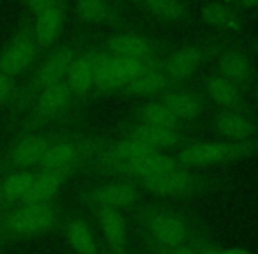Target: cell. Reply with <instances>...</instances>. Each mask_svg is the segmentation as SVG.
Instances as JSON below:
<instances>
[{"instance_id":"6da1fadb","label":"cell","mask_w":258,"mask_h":254,"mask_svg":"<svg viewBox=\"0 0 258 254\" xmlns=\"http://www.w3.org/2000/svg\"><path fill=\"white\" fill-rule=\"evenodd\" d=\"M62 226L55 203H20L0 210V245L41 236Z\"/></svg>"},{"instance_id":"7a4b0ae2","label":"cell","mask_w":258,"mask_h":254,"mask_svg":"<svg viewBox=\"0 0 258 254\" xmlns=\"http://www.w3.org/2000/svg\"><path fill=\"white\" fill-rule=\"evenodd\" d=\"M82 50L83 46L80 44L78 39L64 41V43H58L57 46L51 48L46 53V57L39 62L34 74L20 85L18 97H16L15 104L9 108L11 110L9 118L16 120L41 90H44L50 85H55L58 81H64L69 67H71V64L75 62V58L78 57V53Z\"/></svg>"},{"instance_id":"3957f363","label":"cell","mask_w":258,"mask_h":254,"mask_svg":"<svg viewBox=\"0 0 258 254\" xmlns=\"http://www.w3.org/2000/svg\"><path fill=\"white\" fill-rule=\"evenodd\" d=\"M76 103L78 101L71 94L66 81H58L55 85L46 87L30 101L23 113L16 118L15 125H11L15 127V136L32 133V131H41L46 125L62 120L64 117H68Z\"/></svg>"},{"instance_id":"277c9868","label":"cell","mask_w":258,"mask_h":254,"mask_svg":"<svg viewBox=\"0 0 258 254\" xmlns=\"http://www.w3.org/2000/svg\"><path fill=\"white\" fill-rule=\"evenodd\" d=\"M258 154V138L253 141H197L180 148L175 159L184 168H209Z\"/></svg>"},{"instance_id":"5b68a950","label":"cell","mask_w":258,"mask_h":254,"mask_svg":"<svg viewBox=\"0 0 258 254\" xmlns=\"http://www.w3.org/2000/svg\"><path fill=\"white\" fill-rule=\"evenodd\" d=\"M43 55L44 53L34 37L32 23L27 18L18 27L11 41L0 51V72L22 79L25 74H29Z\"/></svg>"},{"instance_id":"8992f818","label":"cell","mask_w":258,"mask_h":254,"mask_svg":"<svg viewBox=\"0 0 258 254\" xmlns=\"http://www.w3.org/2000/svg\"><path fill=\"white\" fill-rule=\"evenodd\" d=\"M53 134L46 131H32V133L18 134L8 148L0 155V173L20 172V170L39 168L44 154L55 141Z\"/></svg>"},{"instance_id":"52a82bcc","label":"cell","mask_w":258,"mask_h":254,"mask_svg":"<svg viewBox=\"0 0 258 254\" xmlns=\"http://www.w3.org/2000/svg\"><path fill=\"white\" fill-rule=\"evenodd\" d=\"M142 228L145 229L151 240H154L159 249L184 245L189 238V224L175 210L163 207L144 208L138 215Z\"/></svg>"},{"instance_id":"ba28073f","label":"cell","mask_w":258,"mask_h":254,"mask_svg":"<svg viewBox=\"0 0 258 254\" xmlns=\"http://www.w3.org/2000/svg\"><path fill=\"white\" fill-rule=\"evenodd\" d=\"M104 51L113 57L133 58L140 62H161L165 58V44L135 29L118 30L104 43Z\"/></svg>"},{"instance_id":"9c48e42d","label":"cell","mask_w":258,"mask_h":254,"mask_svg":"<svg viewBox=\"0 0 258 254\" xmlns=\"http://www.w3.org/2000/svg\"><path fill=\"white\" fill-rule=\"evenodd\" d=\"M254 50L251 44H214L216 72L239 85L240 89L253 85L254 81Z\"/></svg>"},{"instance_id":"30bf717a","label":"cell","mask_w":258,"mask_h":254,"mask_svg":"<svg viewBox=\"0 0 258 254\" xmlns=\"http://www.w3.org/2000/svg\"><path fill=\"white\" fill-rule=\"evenodd\" d=\"M212 51L214 44L209 43H187L170 51L163 58V69L170 85H180L193 78L202 65L212 57Z\"/></svg>"},{"instance_id":"8fae6325","label":"cell","mask_w":258,"mask_h":254,"mask_svg":"<svg viewBox=\"0 0 258 254\" xmlns=\"http://www.w3.org/2000/svg\"><path fill=\"white\" fill-rule=\"evenodd\" d=\"M140 200V189L131 180H110L89 189L83 194V201L94 210L111 208V210H129Z\"/></svg>"},{"instance_id":"7c38bea8","label":"cell","mask_w":258,"mask_h":254,"mask_svg":"<svg viewBox=\"0 0 258 254\" xmlns=\"http://www.w3.org/2000/svg\"><path fill=\"white\" fill-rule=\"evenodd\" d=\"M96 150V143L80 138H55L44 154L39 170H76L82 159L89 157Z\"/></svg>"},{"instance_id":"4fadbf2b","label":"cell","mask_w":258,"mask_h":254,"mask_svg":"<svg viewBox=\"0 0 258 254\" xmlns=\"http://www.w3.org/2000/svg\"><path fill=\"white\" fill-rule=\"evenodd\" d=\"M73 15L76 22L83 25L115 27V29H133L131 22L122 15L115 0H73Z\"/></svg>"},{"instance_id":"5bb4252c","label":"cell","mask_w":258,"mask_h":254,"mask_svg":"<svg viewBox=\"0 0 258 254\" xmlns=\"http://www.w3.org/2000/svg\"><path fill=\"white\" fill-rule=\"evenodd\" d=\"M142 184H144V187L149 193L156 194V196L182 198L198 193L204 187V179H200L193 172H189V168L180 166V168L172 170L168 173L144 180Z\"/></svg>"},{"instance_id":"9a60e30c","label":"cell","mask_w":258,"mask_h":254,"mask_svg":"<svg viewBox=\"0 0 258 254\" xmlns=\"http://www.w3.org/2000/svg\"><path fill=\"white\" fill-rule=\"evenodd\" d=\"M69 2L71 0H57L53 6L41 11L39 15L29 18L30 23H32L34 37H36L43 53H48L60 41L66 27V18H68Z\"/></svg>"},{"instance_id":"2e32d148","label":"cell","mask_w":258,"mask_h":254,"mask_svg":"<svg viewBox=\"0 0 258 254\" xmlns=\"http://www.w3.org/2000/svg\"><path fill=\"white\" fill-rule=\"evenodd\" d=\"M200 20L211 29L223 34H240L246 27L244 13L230 0H205L200 6Z\"/></svg>"},{"instance_id":"e0dca14e","label":"cell","mask_w":258,"mask_h":254,"mask_svg":"<svg viewBox=\"0 0 258 254\" xmlns=\"http://www.w3.org/2000/svg\"><path fill=\"white\" fill-rule=\"evenodd\" d=\"M99 50L96 48H83L75 58V62L69 67L66 74V85L69 87L71 94L76 97V101L87 97L94 90V81H96V67Z\"/></svg>"},{"instance_id":"ac0fdd59","label":"cell","mask_w":258,"mask_h":254,"mask_svg":"<svg viewBox=\"0 0 258 254\" xmlns=\"http://www.w3.org/2000/svg\"><path fill=\"white\" fill-rule=\"evenodd\" d=\"M214 127L226 141L256 140L258 125L244 110H221L214 117Z\"/></svg>"},{"instance_id":"d6986e66","label":"cell","mask_w":258,"mask_h":254,"mask_svg":"<svg viewBox=\"0 0 258 254\" xmlns=\"http://www.w3.org/2000/svg\"><path fill=\"white\" fill-rule=\"evenodd\" d=\"M75 173L73 168L68 170H37L30 191L22 203H53L60 194L62 187Z\"/></svg>"},{"instance_id":"ffe728a7","label":"cell","mask_w":258,"mask_h":254,"mask_svg":"<svg viewBox=\"0 0 258 254\" xmlns=\"http://www.w3.org/2000/svg\"><path fill=\"white\" fill-rule=\"evenodd\" d=\"M159 99L166 104V108H168L182 124L184 122L198 120L205 111L204 96L191 89L175 87V89H170V90H166L165 94H161Z\"/></svg>"},{"instance_id":"44dd1931","label":"cell","mask_w":258,"mask_h":254,"mask_svg":"<svg viewBox=\"0 0 258 254\" xmlns=\"http://www.w3.org/2000/svg\"><path fill=\"white\" fill-rule=\"evenodd\" d=\"M204 94L207 101L221 110H244L242 89L218 72H212L205 78Z\"/></svg>"},{"instance_id":"7402d4cb","label":"cell","mask_w":258,"mask_h":254,"mask_svg":"<svg viewBox=\"0 0 258 254\" xmlns=\"http://www.w3.org/2000/svg\"><path fill=\"white\" fill-rule=\"evenodd\" d=\"M125 138H131V140L159 152L175 148L182 141L180 131L166 129V127H154V125L140 124V122H137V124L129 127L127 133H125Z\"/></svg>"},{"instance_id":"603a6c76","label":"cell","mask_w":258,"mask_h":254,"mask_svg":"<svg viewBox=\"0 0 258 254\" xmlns=\"http://www.w3.org/2000/svg\"><path fill=\"white\" fill-rule=\"evenodd\" d=\"M96 219L101 235H103L106 245L110 247V250L122 252L127 245L129 238L127 221H125L124 214L120 210H111V208H97Z\"/></svg>"},{"instance_id":"cb8c5ba5","label":"cell","mask_w":258,"mask_h":254,"mask_svg":"<svg viewBox=\"0 0 258 254\" xmlns=\"http://www.w3.org/2000/svg\"><path fill=\"white\" fill-rule=\"evenodd\" d=\"M170 87V81L165 74L161 62H152L145 67V71L135 79L133 83H129L124 89L125 94L133 97H144V99H156L161 94H165Z\"/></svg>"},{"instance_id":"d4e9b609","label":"cell","mask_w":258,"mask_h":254,"mask_svg":"<svg viewBox=\"0 0 258 254\" xmlns=\"http://www.w3.org/2000/svg\"><path fill=\"white\" fill-rule=\"evenodd\" d=\"M36 172L34 170H20L2 175L0 186V210L20 205L30 191Z\"/></svg>"},{"instance_id":"484cf974","label":"cell","mask_w":258,"mask_h":254,"mask_svg":"<svg viewBox=\"0 0 258 254\" xmlns=\"http://www.w3.org/2000/svg\"><path fill=\"white\" fill-rule=\"evenodd\" d=\"M62 226H64L66 240L76 254H103L89 222L83 221L82 217L68 219Z\"/></svg>"},{"instance_id":"4316f807","label":"cell","mask_w":258,"mask_h":254,"mask_svg":"<svg viewBox=\"0 0 258 254\" xmlns=\"http://www.w3.org/2000/svg\"><path fill=\"white\" fill-rule=\"evenodd\" d=\"M140 6L152 18L172 25L191 20V9L186 0H140Z\"/></svg>"},{"instance_id":"83f0119b","label":"cell","mask_w":258,"mask_h":254,"mask_svg":"<svg viewBox=\"0 0 258 254\" xmlns=\"http://www.w3.org/2000/svg\"><path fill=\"white\" fill-rule=\"evenodd\" d=\"M137 122L147 125H154V127H166V129H182V122L166 108L159 97L156 99H149L144 104L137 108Z\"/></svg>"},{"instance_id":"f1b7e54d","label":"cell","mask_w":258,"mask_h":254,"mask_svg":"<svg viewBox=\"0 0 258 254\" xmlns=\"http://www.w3.org/2000/svg\"><path fill=\"white\" fill-rule=\"evenodd\" d=\"M94 90L99 92H118L122 90L120 83L117 81L113 71H111L110 58H108L106 51H99L97 57V67H96V81H94Z\"/></svg>"},{"instance_id":"f546056e","label":"cell","mask_w":258,"mask_h":254,"mask_svg":"<svg viewBox=\"0 0 258 254\" xmlns=\"http://www.w3.org/2000/svg\"><path fill=\"white\" fill-rule=\"evenodd\" d=\"M20 92V79L0 72V110L11 108Z\"/></svg>"},{"instance_id":"4dcf8cb0","label":"cell","mask_w":258,"mask_h":254,"mask_svg":"<svg viewBox=\"0 0 258 254\" xmlns=\"http://www.w3.org/2000/svg\"><path fill=\"white\" fill-rule=\"evenodd\" d=\"M57 0H23L25 9L29 13V18H34L36 15H39L41 11H44L46 8L53 6Z\"/></svg>"},{"instance_id":"1f68e13d","label":"cell","mask_w":258,"mask_h":254,"mask_svg":"<svg viewBox=\"0 0 258 254\" xmlns=\"http://www.w3.org/2000/svg\"><path fill=\"white\" fill-rule=\"evenodd\" d=\"M230 2H232L239 11H242L244 15L258 9V0H230Z\"/></svg>"},{"instance_id":"d6a6232c","label":"cell","mask_w":258,"mask_h":254,"mask_svg":"<svg viewBox=\"0 0 258 254\" xmlns=\"http://www.w3.org/2000/svg\"><path fill=\"white\" fill-rule=\"evenodd\" d=\"M161 254H198V250H195L189 245H177V247H170V249H159Z\"/></svg>"},{"instance_id":"836d02e7","label":"cell","mask_w":258,"mask_h":254,"mask_svg":"<svg viewBox=\"0 0 258 254\" xmlns=\"http://www.w3.org/2000/svg\"><path fill=\"white\" fill-rule=\"evenodd\" d=\"M198 254H225V249H219L216 245H202L198 249Z\"/></svg>"},{"instance_id":"e575fe53","label":"cell","mask_w":258,"mask_h":254,"mask_svg":"<svg viewBox=\"0 0 258 254\" xmlns=\"http://www.w3.org/2000/svg\"><path fill=\"white\" fill-rule=\"evenodd\" d=\"M225 254H251L246 249H239V247H233V249H225Z\"/></svg>"},{"instance_id":"d590c367","label":"cell","mask_w":258,"mask_h":254,"mask_svg":"<svg viewBox=\"0 0 258 254\" xmlns=\"http://www.w3.org/2000/svg\"><path fill=\"white\" fill-rule=\"evenodd\" d=\"M127 4H135V6H140V0H124Z\"/></svg>"},{"instance_id":"8d00e7d4","label":"cell","mask_w":258,"mask_h":254,"mask_svg":"<svg viewBox=\"0 0 258 254\" xmlns=\"http://www.w3.org/2000/svg\"><path fill=\"white\" fill-rule=\"evenodd\" d=\"M254 99H256V104H258V85H256V89H254Z\"/></svg>"},{"instance_id":"74e56055","label":"cell","mask_w":258,"mask_h":254,"mask_svg":"<svg viewBox=\"0 0 258 254\" xmlns=\"http://www.w3.org/2000/svg\"><path fill=\"white\" fill-rule=\"evenodd\" d=\"M108 254H124V252H115V250H110Z\"/></svg>"},{"instance_id":"f35d334b","label":"cell","mask_w":258,"mask_h":254,"mask_svg":"<svg viewBox=\"0 0 258 254\" xmlns=\"http://www.w3.org/2000/svg\"><path fill=\"white\" fill-rule=\"evenodd\" d=\"M0 186H2V173H0Z\"/></svg>"}]
</instances>
